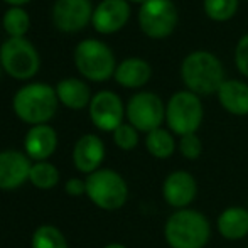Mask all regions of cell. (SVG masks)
<instances>
[{
    "label": "cell",
    "instance_id": "cell-1",
    "mask_svg": "<svg viewBox=\"0 0 248 248\" xmlns=\"http://www.w3.org/2000/svg\"><path fill=\"white\" fill-rule=\"evenodd\" d=\"M211 235L209 218L194 208L176 209L164 223V240L169 248H204Z\"/></svg>",
    "mask_w": 248,
    "mask_h": 248
},
{
    "label": "cell",
    "instance_id": "cell-2",
    "mask_svg": "<svg viewBox=\"0 0 248 248\" xmlns=\"http://www.w3.org/2000/svg\"><path fill=\"white\" fill-rule=\"evenodd\" d=\"M181 76L187 92L198 96L218 93L225 83V69L218 58L209 51H194L184 58Z\"/></svg>",
    "mask_w": 248,
    "mask_h": 248
},
{
    "label": "cell",
    "instance_id": "cell-3",
    "mask_svg": "<svg viewBox=\"0 0 248 248\" xmlns=\"http://www.w3.org/2000/svg\"><path fill=\"white\" fill-rule=\"evenodd\" d=\"M56 90L46 83H31L26 85L14 96V111L26 124L44 125L54 117L58 110Z\"/></svg>",
    "mask_w": 248,
    "mask_h": 248
},
{
    "label": "cell",
    "instance_id": "cell-4",
    "mask_svg": "<svg viewBox=\"0 0 248 248\" xmlns=\"http://www.w3.org/2000/svg\"><path fill=\"white\" fill-rule=\"evenodd\" d=\"M86 196L105 211L124 208L128 199V184L113 169H98L86 177Z\"/></svg>",
    "mask_w": 248,
    "mask_h": 248
},
{
    "label": "cell",
    "instance_id": "cell-5",
    "mask_svg": "<svg viewBox=\"0 0 248 248\" xmlns=\"http://www.w3.org/2000/svg\"><path fill=\"white\" fill-rule=\"evenodd\" d=\"M204 108L198 95L191 92H177L166 105V124L172 134H196L202 124Z\"/></svg>",
    "mask_w": 248,
    "mask_h": 248
},
{
    "label": "cell",
    "instance_id": "cell-6",
    "mask_svg": "<svg viewBox=\"0 0 248 248\" xmlns=\"http://www.w3.org/2000/svg\"><path fill=\"white\" fill-rule=\"evenodd\" d=\"M75 64L78 71L92 81H107L117 69L111 49L96 39H85L76 46Z\"/></svg>",
    "mask_w": 248,
    "mask_h": 248
},
{
    "label": "cell",
    "instance_id": "cell-7",
    "mask_svg": "<svg viewBox=\"0 0 248 248\" xmlns=\"http://www.w3.org/2000/svg\"><path fill=\"white\" fill-rule=\"evenodd\" d=\"M0 64L16 79H29L39 71L41 59L26 37H9L0 47Z\"/></svg>",
    "mask_w": 248,
    "mask_h": 248
},
{
    "label": "cell",
    "instance_id": "cell-8",
    "mask_svg": "<svg viewBox=\"0 0 248 248\" xmlns=\"http://www.w3.org/2000/svg\"><path fill=\"white\" fill-rule=\"evenodd\" d=\"M125 115L132 127L149 134L155 128H160L166 122V105L155 93L140 92L128 100Z\"/></svg>",
    "mask_w": 248,
    "mask_h": 248
},
{
    "label": "cell",
    "instance_id": "cell-9",
    "mask_svg": "<svg viewBox=\"0 0 248 248\" xmlns=\"http://www.w3.org/2000/svg\"><path fill=\"white\" fill-rule=\"evenodd\" d=\"M139 24L145 36L166 39L177 26V9L172 0H147L139 10Z\"/></svg>",
    "mask_w": 248,
    "mask_h": 248
},
{
    "label": "cell",
    "instance_id": "cell-10",
    "mask_svg": "<svg viewBox=\"0 0 248 248\" xmlns=\"http://www.w3.org/2000/svg\"><path fill=\"white\" fill-rule=\"evenodd\" d=\"M198 181L189 170L177 169L164 177L162 198L174 211L191 208V204L198 198Z\"/></svg>",
    "mask_w": 248,
    "mask_h": 248
},
{
    "label": "cell",
    "instance_id": "cell-11",
    "mask_svg": "<svg viewBox=\"0 0 248 248\" xmlns=\"http://www.w3.org/2000/svg\"><path fill=\"white\" fill-rule=\"evenodd\" d=\"M125 108L120 96L113 92H98L90 103V118L103 132H115L124 124Z\"/></svg>",
    "mask_w": 248,
    "mask_h": 248
},
{
    "label": "cell",
    "instance_id": "cell-12",
    "mask_svg": "<svg viewBox=\"0 0 248 248\" xmlns=\"http://www.w3.org/2000/svg\"><path fill=\"white\" fill-rule=\"evenodd\" d=\"M93 17L90 0H56L52 7V22L62 32H78L85 29Z\"/></svg>",
    "mask_w": 248,
    "mask_h": 248
},
{
    "label": "cell",
    "instance_id": "cell-13",
    "mask_svg": "<svg viewBox=\"0 0 248 248\" xmlns=\"http://www.w3.org/2000/svg\"><path fill=\"white\" fill-rule=\"evenodd\" d=\"M29 157L19 150H3L0 152V189L10 191L22 186L29 181L31 172Z\"/></svg>",
    "mask_w": 248,
    "mask_h": 248
},
{
    "label": "cell",
    "instance_id": "cell-14",
    "mask_svg": "<svg viewBox=\"0 0 248 248\" xmlns=\"http://www.w3.org/2000/svg\"><path fill=\"white\" fill-rule=\"evenodd\" d=\"M130 5L127 0H103L93 10L92 24L100 34H113L127 24Z\"/></svg>",
    "mask_w": 248,
    "mask_h": 248
},
{
    "label": "cell",
    "instance_id": "cell-15",
    "mask_svg": "<svg viewBox=\"0 0 248 248\" xmlns=\"http://www.w3.org/2000/svg\"><path fill=\"white\" fill-rule=\"evenodd\" d=\"M105 159V144L95 134H86L75 144L73 164L83 174H93L100 169Z\"/></svg>",
    "mask_w": 248,
    "mask_h": 248
},
{
    "label": "cell",
    "instance_id": "cell-16",
    "mask_svg": "<svg viewBox=\"0 0 248 248\" xmlns=\"http://www.w3.org/2000/svg\"><path fill=\"white\" fill-rule=\"evenodd\" d=\"M216 230L219 236L228 242H240L248 236V208L247 206H228L216 218Z\"/></svg>",
    "mask_w": 248,
    "mask_h": 248
},
{
    "label": "cell",
    "instance_id": "cell-17",
    "mask_svg": "<svg viewBox=\"0 0 248 248\" xmlns=\"http://www.w3.org/2000/svg\"><path fill=\"white\" fill-rule=\"evenodd\" d=\"M58 147V135L56 130L49 125H34L24 139V149L29 159H34L36 162H43L47 157L54 154Z\"/></svg>",
    "mask_w": 248,
    "mask_h": 248
},
{
    "label": "cell",
    "instance_id": "cell-18",
    "mask_svg": "<svg viewBox=\"0 0 248 248\" xmlns=\"http://www.w3.org/2000/svg\"><path fill=\"white\" fill-rule=\"evenodd\" d=\"M219 105L225 108L228 113L236 117H245L248 115V85L238 79H225L218 90Z\"/></svg>",
    "mask_w": 248,
    "mask_h": 248
},
{
    "label": "cell",
    "instance_id": "cell-19",
    "mask_svg": "<svg viewBox=\"0 0 248 248\" xmlns=\"http://www.w3.org/2000/svg\"><path fill=\"white\" fill-rule=\"evenodd\" d=\"M115 79L125 88H140L152 76V68L140 58H128L122 61L115 69Z\"/></svg>",
    "mask_w": 248,
    "mask_h": 248
},
{
    "label": "cell",
    "instance_id": "cell-20",
    "mask_svg": "<svg viewBox=\"0 0 248 248\" xmlns=\"http://www.w3.org/2000/svg\"><path fill=\"white\" fill-rule=\"evenodd\" d=\"M56 95L64 107L71 110H81L85 107H90L93 98L88 85L78 78H66L59 81L56 86Z\"/></svg>",
    "mask_w": 248,
    "mask_h": 248
},
{
    "label": "cell",
    "instance_id": "cell-21",
    "mask_svg": "<svg viewBox=\"0 0 248 248\" xmlns=\"http://www.w3.org/2000/svg\"><path fill=\"white\" fill-rule=\"evenodd\" d=\"M145 149L152 157L159 160L169 159L176 154L177 150V140L174 134L166 128H155L145 135Z\"/></svg>",
    "mask_w": 248,
    "mask_h": 248
},
{
    "label": "cell",
    "instance_id": "cell-22",
    "mask_svg": "<svg viewBox=\"0 0 248 248\" xmlns=\"http://www.w3.org/2000/svg\"><path fill=\"white\" fill-rule=\"evenodd\" d=\"M29 181L37 189H51V187H54L58 184L59 172L52 164L43 160V162L32 164L29 172Z\"/></svg>",
    "mask_w": 248,
    "mask_h": 248
},
{
    "label": "cell",
    "instance_id": "cell-23",
    "mask_svg": "<svg viewBox=\"0 0 248 248\" xmlns=\"http://www.w3.org/2000/svg\"><path fill=\"white\" fill-rule=\"evenodd\" d=\"M29 14L20 7H10L3 14V29L10 37H24L29 31Z\"/></svg>",
    "mask_w": 248,
    "mask_h": 248
},
{
    "label": "cell",
    "instance_id": "cell-24",
    "mask_svg": "<svg viewBox=\"0 0 248 248\" xmlns=\"http://www.w3.org/2000/svg\"><path fill=\"white\" fill-rule=\"evenodd\" d=\"M31 247L32 248H68V242H66L64 235H62L56 226L43 225L34 232Z\"/></svg>",
    "mask_w": 248,
    "mask_h": 248
},
{
    "label": "cell",
    "instance_id": "cell-25",
    "mask_svg": "<svg viewBox=\"0 0 248 248\" xmlns=\"http://www.w3.org/2000/svg\"><path fill=\"white\" fill-rule=\"evenodd\" d=\"M202 5H204V12L209 19L223 22V20L232 19L236 14L238 0H204Z\"/></svg>",
    "mask_w": 248,
    "mask_h": 248
},
{
    "label": "cell",
    "instance_id": "cell-26",
    "mask_svg": "<svg viewBox=\"0 0 248 248\" xmlns=\"http://www.w3.org/2000/svg\"><path fill=\"white\" fill-rule=\"evenodd\" d=\"M113 142L118 149L125 150V152L134 150L139 145V130L130 124H122L113 132Z\"/></svg>",
    "mask_w": 248,
    "mask_h": 248
},
{
    "label": "cell",
    "instance_id": "cell-27",
    "mask_svg": "<svg viewBox=\"0 0 248 248\" xmlns=\"http://www.w3.org/2000/svg\"><path fill=\"white\" fill-rule=\"evenodd\" d=\"M177 150L187 160H198L202 155V140L198 137V134H189L179 137Z\"/></svg>",
    "mask_w": 248,
    "mask_h": 248
},
{
    "label": "cell",
    "instance_id": "cell-28",
    "mask_svg": "<svg viewBox=\"0 0 248 248\" xmlns=\"http://www.w3.org/2000/svg\"><path fill=\"white\" fill-rule=\"evenodd\" d=\"M235 62L238 71L248 78V34L242 37L235 49Z\"/></svg>",
    "mask_w": 248,
    "mask_h": 248
},
{
    "label": "cell",
    "instance_id": "cell-29",
    "mask_svg": "<svg viewBox=\"0 0 248 248\" xmlns=\"http://www.w3.org/2000/svg\"><path fill=\"white\" fill-rule=\"evenodd\" d=\"M64 189L69 196H75V198L83 196V194H86V181L78 179V177H71V179L66 183Z\"/></svg>",
    "mask_w": 248,
    "mask_h": 248
},
{
    "label": "cell",
    "instance_id": "cell-30",
    "mask_svg": "<svg viewBox=\"0 0 248 248\" xmlns=\"http://www.w3.org/2000/svg\"><path fill=\"white\" fill-rule=\"evenodd\" d=\"M3 2H7L9 5H12V7H20V5H24V3L31 2V0H3Z\"/></svg>",
    "mask_w": 248,
    "mask_h": 248
},
{
    "label": "cell",
    "instance_id": "cell-31",
    "mask_svg": "<svg viewBox=\"0 0 248 248\" xmlns=\"http://www.w3.org/2000/svg\"><path fill=\"white\" fill-rule=\"evenodd\" d=\"M103 248H127L124 245V243H108V245H105Z\"/></svg>",
    "mask_w": 248,
    "mask_h": 248
},
{
    "label": "cell",
    "instance_id": "cell-32",
    "mask_svg": "<svg viewBox=\"0 0 248 248\" xmlns=\"http://www.w3.org/2000/svg\"><path fill=\"white\" fill-rule=\"evenodd\" d=\"M130 2H134V3H145L147 0H130Z\"/></svg>",
    "mask_w": 248,
    "mask_h": 248
},
{
    "label": "cell",
    "instance_id": "cell-33",
    "mask_svg": "<svg viewBox=\"0 0 248 248\" xmlns=\"http://www.w3.org/2000/svg\"><path fill=\"white\" fill-rule=\"evenodd\" d=\"M0 68H2V64H0Z\"/></svg>",
    "mask_w": 248,
    "mask_h": 248
},
{
    "label": "cell",
    "instance_id": "cell-34",
    "mask_svg": "<svg viewBox=\"0 0 248 248\" xmlns=\"http://www.w3.org/2000/svg\"><path fill=\"white\" fill-rule=\"evenodd\" d=\"M247 248H248V245H247Z\"/></svg>",
    "mask_w": 248,
    "mask_h": 248
},
{
    "label": "cell",
    "instance_id": "cell-35",
    "mask_svg": "<svg viewBox=\"0 0 248 248\" xmlns=\"http://www.w3.org/2000/svg\"><path fill=\"white\" fill-rule=\"evenodd\" d=\"M247 208H248V206H247Z\"/></svg>",
    "mask_w": 248,
    "mask_h": 248
}]
</instances>
